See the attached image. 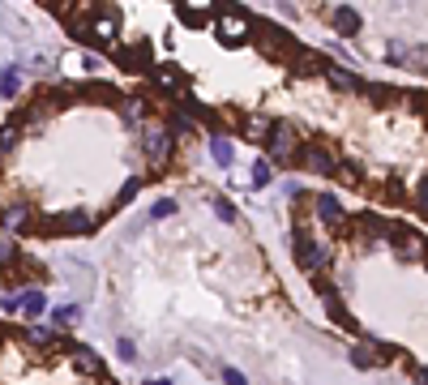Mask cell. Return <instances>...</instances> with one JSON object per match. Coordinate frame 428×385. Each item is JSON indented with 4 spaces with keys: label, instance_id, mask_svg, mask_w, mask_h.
<instances>
[{
    "label": "cell",
    "instance_id": "obj_21",
    "mask_svg": "<svg viewBox=\"0 0 428 385\" xmlns=\"http://www.w3.org/2000/svg\"><path fill=\"white\" fill-rule=\"evenodd\" d=\"M47 313V296L43 291H26V296H22V317H43Z\"/></svg>",
    "mask_w": 428,
    "mask_h": 385
},
{
    "label": "cell",
    "instance_id": "obj_12",
    "mask_svg": "<svg viewBox=\"0 0 428 385\" xmlns=\"http://www.w3.org/2000/svg\"><path fill=\"white\" fill-rule=\"evenodd\" d=\"M120 65L124 69H155V51H150V43H133V47H120Z\"/></svg>",
    "mask_w": 428,
    "mask_h": 385
},
{
    "label": "cell",
    "instance_id": "obj_1",
    "mask_svg": "<svg viewBox=\"0 0 428 385\" xmlns=\"http://www.w3.org/2000/svg\"><path fill=\"white\" fill-rule=\"evenodd\" d=\"M300 133H296V124L291 120H274V128H270V142H266V163L270 167H296V159H300Z\"/></svg>",
    "mask_w": 428,
    "mask_h": 385
},
{
    "label": "cell",
    "instance_id": "obj_32",
    "mask_svg": "<svg viewBox=\"0 0 428 385\" xmlns=\"http://www.w3.org/2000/svg\"><path fill=\"white\" fill-rule=\"evenodd\" d=\"M223 381H228V385H248L244 373H236V368H223Z\"/></svg>",
    "mask_w": 428,
    "mask_h": 385
},
{
    "label": "cell",
    "instance_id": "obj_29",
    "mask_svg": "<svg viewBox=\"0 0 428 385\" xmlns=\"http://www.w3.org/2000/svg\"><path fill=\"white\" fill-rule=\"evenodd\" d=\"M270 180H274V167H270L266 159H257V163H253V189H266Z\"/></svg>",
    "mask_w": 428,
    "mask_h": 385
},
{
    "label": "cell",
    "instance_id": "obj_15",
    "mask_svg": "<svg viewBox=\"0 0 428 385\" xmlns=\"http://www.w3.org/2000/svg\"><path fill=\"white\" fill-rule=\"evenodd\" d=\"M325 77H330V86H339V90H356V94L368 90V82H360L351 69H339V65H330V73H325Z\"/></svg>",
    "mask_w": 428,
    "mask_h": 385
},
{
    "label": "cell",
    "instance_id": "obj_11",
    "mask_svg": "<svg viewBox=\"0 0 428 385\" xmlns=\"http://www.w3.org/2000/svg\"><path fill=\"white\" fill-rule=\"evenodd\" d=\"M116 35H120V13H116V9H99L94 22H90V39H99V43H116Z\"/></svg>",
    "mask_w": 428,
    "mask_h": 385
},
{
    "label": "cell",
    "instance_id": "obj_16",
    "mask_svg": "<svg viewBox=\"0 0 428 385\" xmlns=\"http://www.w3.org/2000/svg\"><path fill=\"white\" fill-rule=\"evenodd\" d=\"M330 22L339 26L343 35H360V26H364V17H360L356 9H347V5H343V9H334V13H330Z\"/></svg>",
    "mask_w": 428,
    "mask_h": 385
},
{
    "label": "cell",
    "instance_id": "obj_4",
    "mask_svg": "<svg viewBox=\"0 0 428 385\" xmlns=\"http://www.w3.org/2000/svg\"><path fill=\"white\" fill-rule=\"evenodd\" d=\"M296 167H305V171H313V176H330V180H334L339 159H334V150L325 146V142H305V146H300Z\"/></svg>",
    "mask_w": 428,
    "mask_h": 385
},
{
    "label": "cell",
    "instance_id": "obj_17",
    "mask_svg": "<svg viewBox=\"0 0 428 385\" xmlns=\"http://www.w3.org/2000/svg\"><path fill=\"white\" fill-rule=\"evenodd\" d=\"M325 313H330V321H334V325H343V330H351V334H360L356 317L347 313V304H343V300H330V304H325Z\"/></svg>",
    "mask_w": 428,
    "mask_h": 385
},
{
    "label": "cell",
    "instance_id": "obj_14",
    "mask_svg": "<svg viewBox=\"0 0 428 385\" xmlns=\"http://www.w3.org/2000/svg\"><path fill=\"white\" fill-rule=\"evenodd\" d=\"M176 17H180L185 26H193V31H201V26H214V9H193V5H176Z\"/></svg>",
    "mask_w": 428,
    "mask_h": 385
},
{
    "label": "cell",
    "instance_id": "obj_6",
    "mask_svg": "<svg viewBox=\"0 0 428 385\" xmlns=\"http://www.w3.org/2000/svg\"><path fill=\"white\" fill-rule=\"evenodd\" d=\"M313 205H317V219H321V223H330L339 240L351 231V227H347V219H343V205H339V197H334V193H317V197H313Z\"/></svg>",
    "mask_w": 428,
    "mask_h": 385
},
{
    "label": "cell",
    "instance_id": "obj_18",
    "mask_svg": "<svg viewBox=\"0 0 428 385\" xmlns=\"http://www.w3.org/2000/svg\"><path fill=\"white\" fill-rule=\"evenodd\" d=\"M351 364H356L360 373H368V368H377V364H382V355H377L368 343H360V347H351Z\"/></svg>",
    "mask_w": 428,
    "mask_h": 385
},
{
    "label": "cell",
    "instance_id": "obj_22",
    "mask_svg": "<svg viewBox=\"0 0 428 385\" xmlns=\"http://www.w3.org/2000/svg\"><path fill=\"white\" fill-rule=\"evenodd\" d=\"M210 159H214L219 167H232V142L223 137V133H214V137H210Z\"/></svg>",
    "mask_w": 428,
    "mask_h": 385
},
{
    "label": "cell",
    "instance_id": "obj_5",
    "mask_svg": "<svg viewBox=\"0 0 428 385\" xmlns=\"http://www.w3.org/2000/svg\"><path fill=\"white\" fill-rule=\"evenodd\" d=\"M142 154L155 163V171L167 167V159H171V133H167V124H146L142 128Z\"/></svg>",
    "mask_w": 428,
    "mask_h": 385
},
{
    "label": "cell",
    "instance_id": "obj_10",
    "mask_svg": "<svg viewBox=\"0 0 428 385\" xmlns=\"http://www.w3.org/2000/svg\"><path fill=\"white\" fill-rule=\"evenodd\" d=\"M236 124H240L244 142L266 146V142H270V128H274V116H236Z\"/></svg>",
    "mask_w": 428,
    "mask_h": 385
},
{
    "label": "cell",
    "instance_id": "obj_27",
    "mask_svg": "<svg viewBox=\"0 0 428 385\" xmlns=\"http://www.w3.org/2000/svg\"><path fill=\"white\" fill-rule=\"evenodd\" d=\"M386 60L398 65V69H411V51L402 47V43H390V47H386Z\"/></svg>",
    "mask_w": 428,
    "mask_h": 385
},
{
    "label": "cell",
    "instance_id": "obj_9",
    "mask_svg": "<svg viewBox=\"0 0 428 385\" xmlns=\"http://www.w3.org/2000/svg\"><path fill=\"white\" fill-rule=\"evenodd\" d=\"M150 77H155V86L167 90L171 99H185L189 94V82H185V73L176 69V65H159V69H150Z\"/></svg>",
    "mask_w": 428,
    "mask_h": 385
},
{
    "label": "cell",
    "instance_id": "obj_13",
    "mask_svg": "<svg viewBox=\"0 0 428 385\" xmlns=\"http://www.w3.org/2000/svg\"><path fill=\"white\" fill-rule=\"evenodd\" d=\"M56 231H73V236H86V231H94V214L90 210H69L52 223Z\"/></svg>",
    "mask_w": 428,
    "mask_h": 385
},
{
    "label": "cell",
    "instance_id": "obj_31",
    "mask_svg": "<svg viewBox=\"0 0 428 385\" xmlns=\"http://www.w3.org/2000/svg\"><path fill=\"white\" fill-rule=\"evenodd\" d=\"M116 355L124 359V364H133V359H137V347H133L129 339H120V343H116Z\"/></svg>",
    "mask_w": 428,
    "mask_h": 385
},
{
    "label": "cell",
    "instance_id": "obj_24",
    "mask_svg": "<svg viewBox=\"0 0 428 385\" xmlns=\"http://www.w3.org/2000/svg\"><path fill=\"white\" fill-rule=\"evenodd\" d=\"M17 262H22V248H17V244H13L9 236H0V270L9 274V270H13Z\"/></svg>",
    "mask_w": 428,
    "mask_h": 385
},
{
    "label": "cell",
    "instance_id": "obj_28",
    "mask_svg": "<svg viewBox=\"0 0 428 385\" xmlns=\"http://www.w3.org/2000/svg\"><path fill=\"white\" fill-rule=\"evenodd\" d=\"M210 205H214V214H219L223 223H236V205L223 197V193H214V197H210Z\"/></svg>",
    "mask_w": 428,
    "mask_h": 385
},
{
    "label": "cell",
    "instance_id": "obj_20",
    "mask_svg": "<svg viewBox=\"0 0 428 385\" xmlns=\"http://www.w3.org/2000/svg\"><path fill=\"white\" fill-rule=\"evenodd\" d=\"M52 321H56L60 330H73V325L82 321V308H78V304H56V308H52Z\"/></svg>",
    "mask_w": 428,
    "mask_h": 385
},
{
    "label": "cell",
    "instance_id": "obj_8",
    "mask_svg": "<svg viewBox=\"0 0 428 385\" xmlns=\"http://www.w3.org/2000/svg\"><path fill=\"white\" fill-rule=\"evenodd\" d=\"M69 368L78 373V377H103V355L73 343V351H69Z\"/></svg>",
    "mask_w": 428,
    "mask_h": 385
},
{
    "label": "cell",
    "instance_id": "obj_19",
    "mask_svg": "<svg viewBox=\"0 0 428 385\" xmlns=\"http://www.w3.org/2000/svg\"><path fill=\"white\" fill-rule=\"evenodd\" d=\"M167 133H171V137H197V124H193L185 112H171V116H167Z\"/></svg>",
    "mask_w": 428,
    "mask_h": 385
},
{
    "label": "cell",
    "instance_id": "obj_33",
    "mask_svg": "<svg viewBox=\"0 0 428 385\" xmlns=\"http://www.w3.org/2000/svg\"><path fill=\"white\" fill-rule=\"evenodd\" d=\"M0 308H5V313H17V308H22V296H5V300H0Z\"/></svg>",
    "mask_w": 428,
    "mask_h": 385
},
{
    "label": "cell",
    "instance_id": "obj_23",
    "mask_svg": "<svg viewBox=\"0 0 428 385\" xmlns=\"http://www.w3.org/2000/svg\"><path fill=\"white\" fill-rule=\"evenodd\" d=\"M17 90H22V69H13V65L0 69V99H13Z\"/></svg>",
    "mask_w": 428,
    "mask_h": 385
},
{
    "label": "cell",
    "instance_id": "obj_26",
    "mask_svg": "<svg viewBox=\"0 0 428 385\" xmlns=\"http://www.w3.org/2000/svg\"><path fill=\"white\" fill-rule=\"evenodd\" d=\"M137 193H142V180H137V176H129V180L120 185V193H116V210H120V205H129Z\"/></svg>",
    "mask_w": 428,
    "mask_h": 385
},
{
    "label": "cell",
    "instance_id": "obj_30",
    "mask_svg": "<svg viewBox=\"0 0 428 385\" xmlns=\"http://www.w3.org/2000/svg\"><path fill=\"white\" fill-rule=\"evenodd\" d=\"M171 214H176V201L171 197H159L155 210H150V219H171Z\"/></svg>",
    "mask_w": 428,
    "mask_h": 385
},
{
    "label": "cell",
    "instance_id": "obj_35",
    "mask_svg": "<svg viewBox=\"0 0 428 385\" xmlns=\"http://www.w3.org/2000/svg\"><path fill=\"white\" fill-rule=\"evenodd\" d=\"M99 385H116V381H112V377H99Z\"/></svg>",
    "mask_w": 428,
    "mask_h": 385
},
{
    "label": "cell",
    "instance_id": "obj_3",
    "mask_svg": "<svg viewBox=\"0 0 428 385\" xmlns=\"http://www.w3.org/2000/svg\"><path fill=\"white\" fill-rule=\"evenodd\" d=\"M291 257H296V266L305 270V274H321V270H325V248L309 236L305 227L291 231Z\"/></svg>",
    "mask_w": 428,
    "mask_h": 385
},
{
    "label": "cell",
    "instance_id": "obj_7",
    "mask_svg": "<svg viewBox=\"0 0 428 385\" xmlns=\"http://www.w3.org/2000/svg\"><path fill=\"white\" fill-rule=\"evenodd\" d=\"M0 227H9V231H35V210H31V201H9V205H0Z\"/></svg>",
    "mask_w": 428,
    "mask_h": 385
},
{
    "label": "cell",
    "instance_id": "obj_34",
    "mask_svg": "<svg viewBox=\"0 0 428 385\" xmlns=\"http://www.w3.org/2000/svg\"><path fill=\"white\" fill-rule=\"evenodd\" d=\"M150 385H176L171 377H150Z\"/></svg>",
    "mask_w": 428,
    "mask_h": 385
},
{
    "label": "cell",
    "instance_id": "obj_25",
    "mask_svg": "<svg viewBox=\"0 0 428 385\" xmlns=\"http://www.w3.org/2000/svg\"><path fill=\"white\" fill-rule=\"evenodd\" d=\"M313 291H317L325 304H330V300H339V287L330 282V274H325V270H321V274H313Z\"/></svg>",
    "mask_w": 428,
    "mask_h": 385
},
{
    "label": "cell",
    "instance_id": "obj_2",
    "mask_svg": "<svg viewBox=\"0 0 428 385\" xmlns=\"http://www.w3.org/2000/svg\"><path fill=\"white\" fill-rule=\"evenodd\" d=\"M214 35L228 43V47H236V43H244L248 35H253V17H248L244 9L219 5V9H214Z\"/></svg>",
    "mask_w": 428,
    "mask_h": 385
}]
</instances>
